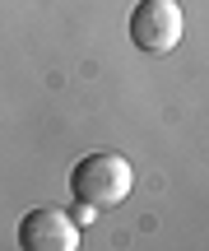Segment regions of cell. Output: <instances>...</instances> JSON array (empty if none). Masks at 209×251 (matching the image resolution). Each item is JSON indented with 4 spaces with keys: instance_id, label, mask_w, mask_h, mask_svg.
<instances>
[{
    "instance_id": "obj_1",
    "label": "cell",
    "mask_w": 209,
    "mask_h": 251,
    "mask_svg": "<svg viewBox=\"0 0 209 251\" xmlns=\"http://www.w3.org/2000/svg\"><path fill=\"white\" fill-rule=\"evenodd\" d=\"M130 191H135V163L112 149L84 153L70 172V196L84 209H116Z\"/></svg>"
},
{
    "instance_id": "obj_2",
    "label": "cell",
    "mask_w": 209,
    "mask_h": 251,
    "mask_svg": "<svg viewBox=\"0 0 209 251\" xmlns=\"http://www.w3.org/2000/svg\"><path fill=\"white\" fill-rule=\"evenodd\" d=\"M182 28H186V19H182V5L177 0H139L130 9V42L139 51H149V56L177 51Z\"/></svg>"
},
{
    "instance_id": "obj_3",
    "label": "cell",
    "mask_w": 209,
    "mask_h": 251,
    "mask_svg": "<svg viewBox=\"0 0 209 251\" xmlns=\"http://www.w3.org/2000/svg\"><path fill=\"white\" fill-rule=\"evenodd\" d=\"M19 247L23 251H74L79 247V228L61 209H28L19 219Z\"/></svg>"
}]
</instances>
